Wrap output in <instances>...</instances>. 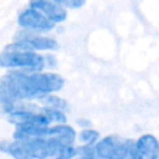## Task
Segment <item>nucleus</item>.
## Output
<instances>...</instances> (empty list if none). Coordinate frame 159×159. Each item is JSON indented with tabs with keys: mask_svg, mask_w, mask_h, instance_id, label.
Segmentation results:
<instances>
[{
	"mask_svg": "<svg viewBox=\"0 0 159 159\" xmlns=\"http://www.w3.org/2000/svg\"><path fill=\"white\" fill-rule=\"evenodd\" d=\"M65 78L55 72H24L10 70L0 81L1 106L22 101H41L47 94L60 92Z\"/></svg>",
	"mask_w": 159,
	"mask_h": 159,
	"instance_id": "f257e3e1",
	"label": "nucleus"
},
{
	"mask_svg": "<svg viewBox=\"0 0 159 159\" xmlns=\"http://www.w3.org/2000/svg\"><path fill=\"white\" fill-rule=\"evenodd\" d=\"M30 7L42 12L55 24L65 21L67 16L65 7L53 0H30Z\"/></svg>",
	"mask_w": 159,
	"mask_h": 159,
	"instance_id": "0eeeda50",
	"label": "nucleus"
},
{
	"mask_svg": "<svg viewBox=\"0 0 159 159\" xmlns=\"http://www.w3.org/2000/svg\"><path fill=\"white\" fill-rule=\"evenodd\" d=\"M0 65L4 68L19 70L24 72H41L46 67L45 57L39 52L25 51L6 46L0 55Z\"/></svg>",
	"mask_w": 159,
	"mask_h": 159,
	"instance_id": "7ed1b4c3",
	"label": "nucleus"
},
{
	"mask_svg": "<svg viewBox=\"0 0 159 159\" xmlns=\"http://www.w3.org/2000/svg\"><path fill=\"white\" fill-rule=\"evenodd\" d=\"M45 61H46V65L50 66V67H55V66H56V58H55V56H52V55L45 56Z\"/></svg>",
	"mask_w": 159,
	"mask_h": 159,
	"instance_id": "dca6fc26",
	"label": "nucleus"
},
{
	"mask_svg": "<svg viewBox=\"0 0 159 159\" xmlns=\"http://www.w3.org/2000/svg\"><path fill=\"white\" fill-rule=\"evenodd\" d=\"M53 1L57 2V4H60L63 7H70V9L81 7L86 2V0H53Z\"/></svg>",
	"mask_w": 159,
	"mask_h": 159,
	"instance_id": "ddd939ff",
	"label": "nucleus"
},
{
	"mask_svg": "<svg viewBox=\"0 0 159 159\" xmlns=\"http://www.w3.org/2000/svg\"><path fill=\"white\" fill-rule=\"evenodd\" d=\"M135 149L144 159H159V140L153 134H143L134 140Z\"/></svg>",
	"mask_w": 159,
	"mask_h": 159,
	"instance_id": "6e6552de",
	"label": "nucleus"
},
{
	"mask_svg": "<svg viewBox=\"0 0 159 159\" xmlns=\"http://www.w3.org/2000/svg\"><path fill=\"white\" fill-rule=\"evenodd\" d=\"M42 106H46V107H52V108H56V109H61V111H66L67 107H68V103L66 99L61 98L60 96H57L56 93H52V94H47L46 97H43L41 101Z\"/></svg>",
	"mask_w": 159,
	"mask_h": 159,
	"instance_id": "1a4fd4ad",
	"label": "nucleus"
},
{
	"mask_svg": "<svg viewBox=\"0 0 159 159\" xmlns=\"http://www.w3.org/2000/svg\"><path fill=\"white\" fill-rule=\"evenodd\" d=\"M127 159H144L143 157H142V154L135 149V147L133 145V148H132V150H130V153H129V155H128V158Z\"/></svg>",
	"mask_w": 159,
	"mask_h": 159,
	"instance_id": "4468645a",
	"label": "nucleus"
},
{
	"mask_svg": "<svg viewBox=\"0 0 159 159\" xmlns=\"http://www.w3.org/2000/svg\"><path fill=\"white\" fill-rule=\"evenodd\" d=\"M17 22H19L20 27H22L25 31H30V32H35V34L48 32L55 27L53 21H51L42 12H40L32 7L24 10L19 15Z\"/></svg>",
	"mask_w": 159,
	"mask_h": 159,
	"instance_id": "423d86ee",
	"label": "nucleus"
},
{
	"mask_svg": "<svg viewBox=\"0 0 159 159\" xmlns=\"http://www.w3.org/2000/svg\"><path fill=\"white\" fill-rule=\"evenodd\" d=\"M77 152H78V159H101L96 152H94V147L92 145H86L82 144L80 147H77Z\"/></svg>",
	"mask_w": 159,
	"mask_h": 159,
	"instance_id": "f8f14e48",
	"label": "nucleus"
},
{
	"mask_svg": "<svg viewBox=\"0 0 159 159\" xmlns=\"http://www.w3.org/2000/svg\"><path fill=\"white\" fill-rule=\"evenodd\" d=\"M77 124H78L82 129L91 128V122H89L88 119H86V118H81V119H78V120H77Z\"/></svg>",
	"mask_w": 159,
	"mask_h": 159,
	"instance_id": "2eb2a0df",
	"label": "nucleus"
},
{
	"mask_svg": "<svg viewBox=\"0 0 159 159\" xmlns=\"http://www.w3.org/2000/svg\"><path fill=\"white\" fill-rule=\"evenodd\" d=\"M78 139L81 140L82 144L94 147L97 144V142L101 139V135H99L98 130H96L93 128H86L78 133Z\"/></svg>",
	"mask_w": 159,
	"mask_h": 159,
	"instance_id": "9b49d317",
	"label": "nucleus"
},
{
	"mask_svg": "<svg viewBox=\"0 0 159 159\" xmlns=\"http://www.w3.org/2000/svg\"><path fill=\"white\" fill-rule=\"evenodd\" d=\"M42 109L52 124H65L67 122V117H66L65 111L56 109L52 107H46V106H42Z\"/></svg>",
	"mask_w": 159,
	"mask_h": 159,
	"instance_id": "9d476101",
	"label": "nucleus"
},
{
	"mask_svg": "<svg viewBox=\"0 0 159 159\" xmlns=\"http://www.w3.org/2000/svg\"><path fill=\"white\" fill-rule=\"evenodd\" d=\"M12 47L25 51H55L58 48V42L47 36H42L40 34L30 32V31H21L16 34L14 42L11 43Z\"/></svg>",
	"mask_w": 159,
	"mask_h": 159,
	"instance_id": "39448f33",
	"label": "nucleus"
},
{
	"mask_svg": "<svg viewBox=\"0 0 159 159\" xmlns=\"http://www.w3.org/2000/svg\"><path fill=\"white\" fill-rule=\"evenodd\" d=\"M65 144L53 137L2 140L0 148L14 159H56Z\"/></svg>",
	"mask_w": 159,
	"mask_h": 159,
	"instance_id": "f03ea898",
	"label": "nucleus"
},
{
	"mask_svg": "<svg viewBox=\"0 0 159 159\" xmlns=\"http://www.w3.org/2000/svg\"><path fill=\"white\" fill-rule=\"evenodd\" d=\"M134 142L124 139L117 134H111L101 138L94 145V152L101 159H127Z\"/></svg>",
	"mask_w": 159,
	"mask_h": 159,
	"instance_id": "20e7f679",
	"label": "nucleus"
}]
</instances>
